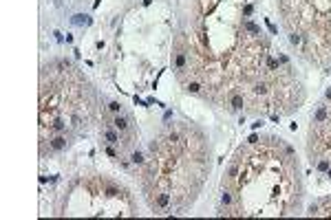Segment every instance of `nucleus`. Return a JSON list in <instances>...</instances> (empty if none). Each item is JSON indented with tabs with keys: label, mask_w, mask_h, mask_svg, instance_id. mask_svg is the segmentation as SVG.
I'll return each instance as SVG.
<instances>
[{
	"label": "nucleus",
	"mask_w": 331,
	"mask_h": 220,
	"mask_svg": "<svg viewBox=\"0 0 331 220\" xmlns=\"http://www.w3.org/2000/svg\"><path fill=\"white\" fill-rule=\"evenodd\" d=\"M223 189L232 194V205L221 216H294L300 209L302 183L294 150L282 139L265 136L236 152Z\"/></svg>",
	"instance_id": "f257e3e1"
},
{
	"label": "nucleus",
	"mask_w": 331,
	"mask_h": 220,
	"mask_svg": "<svg viewBox=\"0 0 331 220\" xmlns=\"http://www.w3.org/2000/svg\"><path fill=\"white\" fill-rule=\"evenodd\" d=\"M207 170L203 132L192 125H168L150 143V156L139 172L144 198L153 214H168L172 207L181 214L194 203Z\"/></svg>",
	"instance_id": "f03ea898"
},
{
	"label": "nucleus",
	"mask_w": 331,
	"mask_h": 220,
	"mask_svg": "<svg viewBox=\"0 0 331 220\" xmlns=\"http://www.w3.org/2000/svg\"><path fill=\"white\" fill-rule=\"evenodd\" d=\"M307 154L311 163H318L320 170H327L331 165V99H325L311 115Z\"/></svg>",
	"instance_id": "7ed1b4c3"
},
{
	"label": "nucleus",
	"mask_w": 331,
	"mask_h": 220,
	"mask_svg": "<svg viewBox=\"0 0 331 220\" xmlns=\"http://www.w3.org/2000/svg\"><path fill=\"white\" fill-rule=\"evenodd\" d=\"M110 123L115 125L119 132H128V130H130V119L124 117V115H115V117L110 119Z\"/></svg>",
	"instance_id": "20e7f679"
},
{
	"label": "nucleus",
	"mask_w": 331,
	"mask_h": 220,
	"mask_svg": "<svg viewBox=\"0 0 331 220\" xmlns=\"http://www.w3.org/2000/svg\"><path fill=\"white\" fill-rule=\"evenodd\" d=\"M130 161L135 163V165H139V167L146 163V159H144V154H141V152H132V159H130Z\"/></svg>",
	"instance_id": "39448f33"
},
{
	"label": "nucleus",
	"mask_w": 331,
	"mask_h": 220,
	"mask_svg": "<svg viewBox=\"0 0 331 220\" xmlns=\"http://www.w3.org/2000/svg\"><path fill=\"white\" fill-rule=\"evenodd\" d=\"M108 110H110L113 115H119V110H121V106H119L117 101H110V104H108Z\"/></svg>",
	"instance_id": "423d86ee"
}]
</instances>
